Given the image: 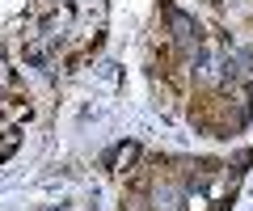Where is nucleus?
I'll return each instance as SVG.
<instances>
[{
	"instance_id": "obj_1",
	"label": "nucleus",
	"mask_w": 253,
	"mask_h": 211,
	"mask_svg": "<svg viewBox=\"0 0 253 211\" xmlns=\"http://www.w3.org/2000/svg\"><path fill=\"white\" fill-rule=\"evenodd\" d=\"M169 30H173V38H177V46H199V26H194L186 13L169 9Z\"/></svg>"
},
{
	"instance_id": "obj_2",
	"label": "nucleus",
	"mask_w": 253,
	"mask_h": 211,
	"mask_svg": "<svg viewBox=\"0 0 253 211\" xmlns=\"http://www.w3.org/2000/svg\"><path fill=\"white\" fill-rule=\"evenodd\" d=\"M131 156H135V144H118V148H114V152H110V156H106V165H110V169H114V165H123V161H131Z\"/></svg>"
}]
</instances>
